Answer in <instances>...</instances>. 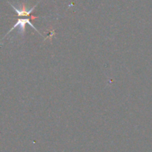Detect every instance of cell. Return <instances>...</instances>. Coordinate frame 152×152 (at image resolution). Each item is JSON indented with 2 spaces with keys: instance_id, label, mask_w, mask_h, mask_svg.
I'll list each match as a JSON object with an SVG mask.
<instances>
[{
  "instance_id": "2",
  "label": "cell",
  "mask_w": 152,
  "mask_h": 152,
  "mask_svg": "<svg viewBox=\"0 0 152 152\" xmlns=\"http://www.w3.org/2000/svg\"><path fill=\"white\" fill-rule=\"evenodd\" d=\"M40 1H39L38 2H37V4H35V5L33 6V7H31V9H29V10H28V9L26 8L25 4H22V5H20V7H16V6L13 5V4H11V3L9 2V1H8V3L10 4V5L12 7H13V9L15 10V12L17 13L18 16H29V15L31 14V12H32L33 10L35 9V7H37V4L40 3Z\"/></svg>"
},
{
  "instance_id": "1",
  "label": "cell",
  "mask_w": 152,
  "mask_h": 152,
  "mask_svg": "<svg viewBox=\"0 0 152 152\" xmlns=\"http://www.w3.org/2000/svg\"><path fill=\"white\" fill-rule=\"evenodd\" d=\"M26 24H28V25H29L30 26H31V28H33V29L35 30V31H37V32L38 33V34H40V36H42V37H43V35L40 34V32L38 31V30H37V28H36V27L34 26V25H33L32 23H31V21H30V19L25 18V19H18V21L16 22V24H15V25L13 26V28H12L11 29H10V31H9L7 33V34H6V35L4 36V37H3L2 39L4 38V37H7V36L8 35V34H10L11 31H13V30L16 29V27H19V32L21 33V34H24V33H25V25H26Z\"/></svg>"
}]
</instances>
